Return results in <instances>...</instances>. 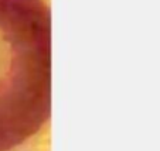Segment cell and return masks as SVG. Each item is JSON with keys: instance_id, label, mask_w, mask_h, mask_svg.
<instances>
[{"instance_id": "6da1fadb", "label": "cell", "mask_w": 160, "mask_h": 151, "mask_svg": "<svg viewBox=\"0 0 160 151\" xmlns=\"http://www.w3.org/2000/svg\"><path fill=\"white\" fill-rule=\"evenodd\" d=\"M51 115V16L44 0H0V151Z\"/></svg>"}]
</instances>
